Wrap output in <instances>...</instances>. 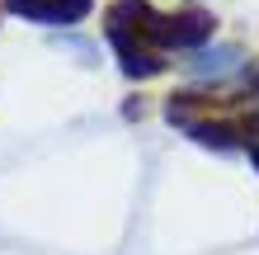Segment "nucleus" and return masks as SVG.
<instances>
[{
  "mask_svg": "<svg viewBox=\"0 0 259 255\" xmlns=\"http://www.w3.org/2000/svg\"><path fill=\"white\" fill-rule=\"evenodd\" d=\"M109 43L118 48V66H123V76H132V81H151V76H160V71H165V57H156L137 33H127V28L109 24Z\"/></svg>",
  "mask_w": 259,
  "mask_h": 255,
  "instance_id": "nucleus-1",
  "label": "nucleus"
},
{
  "mask_svg": "<svg viewBox=\"0 0 259 255\" xmlns=\"http://www.w3.org/2000/svg\"><path fill=\"white\" fill-rule=\"evenodd\" d=\"M5 10L33 24H80L95 0H5Z\"/></svg>",
  "mask_w": 259,
  "mask_h": 255,
  "instance_id": "nucleus-2",
  "label": "nucleus"
},
{
  "mask_svg": "<svg viewBox=\"0 0 259 255\" xmlns=\"http://www.w3.org/2000/svg\"><path fill=\"white\" fill-rule=\"evenodd\" d=\"M189 137L212 142V147H236V137H231V128H226V123H189Z\"/></svg>",
  "mask_w": 259,
  "mask_h": 255,
  "instance_id": "nucleus-3",
  "label": "nucleus"
},
{
  "mask_svg": "<svg viewBox=\"0 0 259 255\" xmlns=\"http://www.w3.org/2000/svg\"><path fill=\"white\" fill-rule=\"evenodd\" d=\"M250 161H254V166H259V142H254V147H250Z\"/></svg>",
  "mask_w": 259,
  "mask_h": 255,
  "instance_id": "nucleus-4",
  "label": "nucleus"
},
{
  "mask_svg": "<svg viewBox=\"0 0 259 255\" xmlns=\"http://www.w3.org/2000/svg\"><path fill=\"white\" fill-rule=\"evenodd\" d=\"M254 90H259V76H254Z\"/></svg>",
  "mask_w": 259,
  "mask_h": 255,
  "instance_id": "nucleus-5",
  "label": "nucleus"
}]
</instances>
